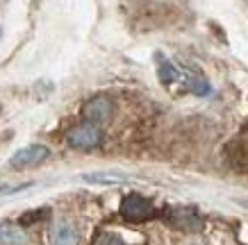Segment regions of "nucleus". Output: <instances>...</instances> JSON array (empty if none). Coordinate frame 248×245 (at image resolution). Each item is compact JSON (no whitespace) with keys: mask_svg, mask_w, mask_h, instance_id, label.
Returning a JSON list of instances; mask_svg holds the SVG:
<instances>
[{"mask_svg":"<svg viewBox=\"0 0 248 245\" xmlns=\"http://www.w3.org/2000/svg\"><path fill=\"white\" fill-rule=\"evenodd\" d=\"M121 216L130 223H143L155 216V207L148 198H143L139 193H130L121 202Z\"/></svg>","mask_w":248,"mask_h":245,"instance_id":"nucleus-1","label":"nucleus"},{"mask_svg":"<svg viewBox=\"0 0 248 245\" xmlns=\"http://www.w3.org/2000/svg\"><path fill=\"white\" fill-rule=\"evenodd\" d=\"M103 139V134L98 130L93 123H84V125H78L68 132L66 141L73 145V148H80V150H89V148H96L98 143Z\"/></svg>","mask_w":248,"mask_h":245,"instance_id":"nucleus-2","label":"nucleus"},{"mask_svg":"<svg viewBox=\"0 0 248 245\" xmlns=\"http://www.w3.org/2000/svg\"><path fill=\"white\" fill-rule=\"evenodd\" d=\"M166 220L169 225L182 231H198L203 227V220L194 209H171V211H166Z\"/></svg>","mask_w":248,"mask_h":245,"instance_id":"nucleus-3","label":"nucleus"},{"mask_svg":"<svg viewBox=\"0 0 248 245\" xmlns=\"http://www.w3.org/2000/svg\"><path fill=\"white\" fill-rule=\"evenodd\" d=\"M84 118L89 123H107L112 118V100L105 96L91 98L89 102L84 104Z\"/></svg>","mask_w":248,"mask_h":245,"instance_id":"nucleus-4","label":"nucleus"},{"mask_svg":"<svg viewBox=\"0 0 248 245\" xmlns=\"http://www.w3.org/2000/svg\"><path fill=\"white\" fill-rule=\"evenodd\" d=\"M46 157H48V148H44V145H28V148L18 150L12 157L9 166L12 168H25V166H34V163L44 161Z\"/></svg>","mask_w":248,"mask_h":245,"instance_id":"nucleus-5","label":"nucleus"},{"mask_svg":"<svg viewBox=\"0 0 248 245\" xmlns=\"http://www.w3.org/2000/svg\"><path fill=\"white\" fill-rule=\"evenodd\" d=\"M50 245H78V231L68 220H57L50 230Z\"/></svg>","mask_w":248,"mask_h":245,"instance_id":"nucleus-6","label":"nucleus"},{"mask_svg":"<svg viewBox=\"0 0 248 245\" xmlns=\"http://www.w3.org/2000/svg\"><path fill=\"white\" fill-rule=\"evenodd\" d=\"M28 236L21 227L12 223H0V245H25Z\"/></svg>","mask_w":248,"mask_h":245,"instance_id":"nucleus-7","label":"nucleus"},{"mask_svg":"<svg viewBox=\"0 0 248 245\" xmlns=\"http://www.w3.org/2000/svg\"><path fill=\"white\" fill-rule=\"evenodd\" d=\"M93 245H130L125 243L119 234H114V231H98L96 238H93Z\"/></svg>","mask_w":248,"mask_h":245,"instance_id":"nucleus-8","label":"nucleus"},{"mask_svg":"<svg viewBox=\"0 0 248 245\" xmlns=\"http://www.w3.org/2000/svg\"><path fill=\"white\" fill-rule=\"evenodd\" d=\"M175 77H178V71L173 68V64H162L159 66V80L164 82V84H171Z\"/></svg>","mask_w":248,"mask_h":245,"instance_id":"nucleus-9","label":"nucleus"}]
</instances>
